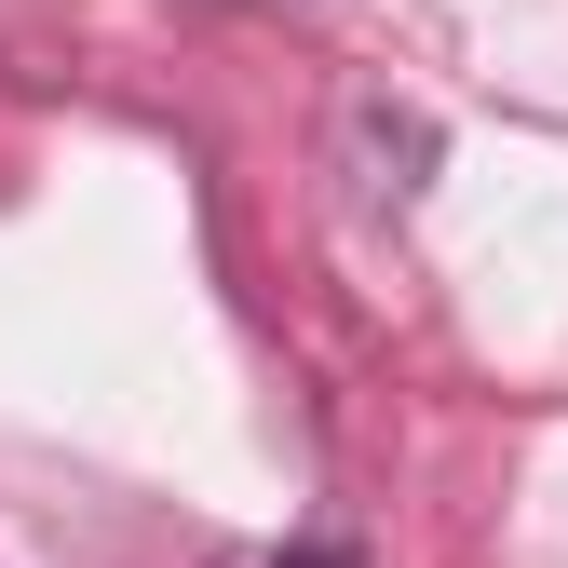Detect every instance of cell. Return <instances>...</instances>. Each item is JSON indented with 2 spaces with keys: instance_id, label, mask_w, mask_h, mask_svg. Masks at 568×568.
<instances>
[{
  "instance_id": "cell-1",
  "label": "cell",
  "mask_w": 568,
  "mask_h": 568,
  "mask_svg": "<svg viewBox=\"0 0 568 568\" xmlns=\"http://www.w3.org/2000/svg\"><path fill=\"white\" fill-rule=\"evenodd\" d=\"M338 150H352V176H366V203H419V176H434V122L393 109V95H352L338 109Z\"/></svg>"
},
{
  "instance_id": "cell-2",
  "label": "cell",
  "mask_w": 568,
  "mask_h": 568,
  "mask_svg": "<svg viewBox=\"0 0 568 568\" xmlns=\"http://www.w3.org/2000/svg\"><path fill=\"white\" fill-rule=\"evenodd\" d=\"M271 568H352V555L338 541H298V555H271Z\"/></svg>"
}]
</instances>
